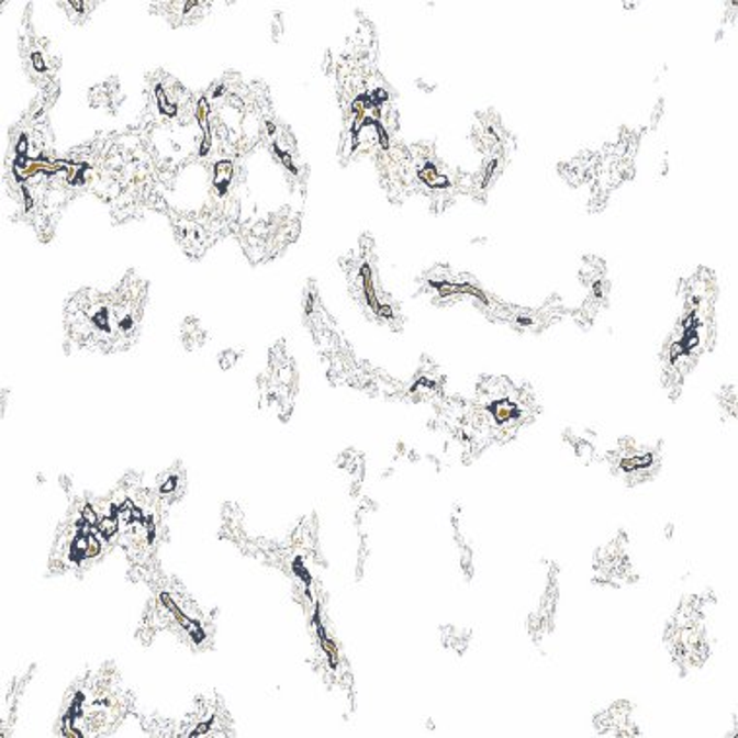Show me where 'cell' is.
Returning a JSON list of instances; mask_svg holds the SVG:
<instances>
[{
	"mask_svg": "<svg viewBox=\"0 0 738 738\" xmlns=\"http://www.w3.org/2000/svg\"><path fill=\"white\" fill-rule=\"evenodd\" d=\"M199 119L206 135V156L242 160L257 150L275 113L260 82L227 75L199 100Z\"/></svg>",
	"mask_w": 738,
	"mask_h": 738,
	"instance_id": "obj_1",
	"label": "cell"
},
{
	"mask_svg": "<svg viewBox=\"0 0 738 738\" xmlns=\"http://www.w3.org/2000/svg\"><path fill=\"white\" fill-rule=\"evenodd\" d=\"M146 288L143 278L131 272L111 292L82 290L67 305L70 340L90 350L115 353L135 343L143 321Z\"/></svg>",
	"mask_w": 738,
	"mask_h": 738,
	"instance_id": "obj_2",
	"label": "cell"
},
{
	"mask_svg": "<svg viewBox=\"0 0 738 738\" xmlns=\"http://www.w3.org/2000/svg\"><path fill=\"white\" fill-rule=\"evenodd\" d=\"M171 226L176 232L177 242L183 247V251L199 259L204 253L209 251L210 245L216 244L224 234L222 227L212 224L210 220L197 219L189 214H181L176 210H168Z\"/></svg>",
	"mask_w": 738,
	"mask_h": 738,
	"instance_id": "obj_3",
	"label": "cell"
},
{
	"mask_svg": "<svg viewBox=\"0 0 738 738\" xmlns=\"http://www.w3.org/2000/svg\"><path fill=\"white\" fill-rule=\"evenodd\" d=\"M22 57L30 78L42 86V92L49 90L53 76L60 67L59 55L51 47V43L42 35L27 34L22 42Z\"/></svg>",
	"mask_w": 738,
	"mask_h": 738,
	"instance_id": "obj_4",
	"label": "cell"
},
{
	"mask_svg": "<svg viewBox=\"0 0 738 738\" xmlns=\"http://www.w3.org/2000/svg\"><path fill=\"white\" fill-rule=\"evenodd\" d=\"M156 9H160V14L166 16L169 24L189 25L206 16L212 4L199 0H174V2H160L156 4Z\"/></svg>",
	"mask_w": 738,
	"mask_h": 738,
	"instance_id": "obj_5",
	"label": "cell"
},
{
	"mask_svg": "<svg viewBox=\"0 0 738 738\" xmlns=\"http://www.w3.org/2000/svg\"><path fill=\"white\" fill-rule=\"evenodd\" d=\"M90 101H92L93 108H100L105 113L115 115L121 108V103H123V92H121L118 78H110V80L92 88Z\"/></svg>",
	"mask_w": 738,
	"mask_h": 738,
	"instance_id": "obj_6",
	"label": "cell"
}]
</instances>
